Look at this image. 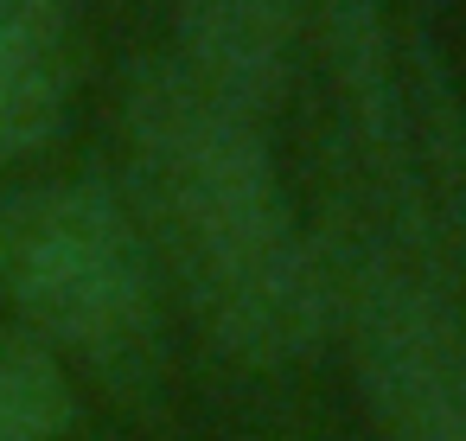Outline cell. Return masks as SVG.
Here are the masks:
<instances>
[{"label": "cell", "mask_w": 466, "mask_h": 441, "mask_svg": "<svg viewBox=\"0 0 466 441\" xmlns=\"http://www.w3.org/2000/svg\"><path fill=\"white\" fill-rule=\"evenodd\" d=\"M71 415L77 396L58 352L39 333L7 326L0 333V441H58Z\"/></svg>", "instance_id": "5"}, {"label": "cell", "mask_w": 466, "mask_h": 441, "mask_svg": "<svg viewBox=\"0 0 466 441\" xmlns=\"http://www.w3.org/2000/svg\"><path fill=\"white\" fill-rule=\"evenodd\" d=\"M122 205L211 345L243 364L319 352L332 282L262 122L205 97L167 52L122 84Z\"/></svg>", "instance_id": "1"}, {"label": "cell", "mask_w": 466, "mask_h": 441, "mask_svg": "<svg viewBox=\"0 0 466 441\" xmlns=\"http://www.w3.org/2000/svg\"><path fill=\"white\" fill-rule=\"evenodd\" d=\"M390 441H466V384H441L421 390L409 403H396L390 415H377Z\"/></svg>", "instance_id": "6"}, {"label": "cell", "mask_w": 466, "mask_h": 441, "mask_svg": "<svg viewBox=\"0 0 466 441\" xmlns=\"http://www.w3.org/2000/svg\"><path fill=\"white\" fill-rule=\"evenodd\" d=\"M0 294L52 352L90 364L109 390H147L160 371V275L103 179H33L0 192Z\"/></svg>", "instance_id": "2"}, {"label": "cell", "mask_w": 466, "mask_h": 441, "mask_svg": "<svg viewBox=\"0 0 466 441\" xmlns=\"http://www.w3.org/2000/svg\"><path fill=\"white\" fill-rule=\"evenodd\" d=\"M237 441H275V435H237Z\"/></svg>", "instance_id": "7"}, {"label": "cell", "mask_w": 466, "mask_h": 441, "mask_svg": "<svg viewBox=\"0 0 466 441\" xmlns=\"http://www.w3.org/2000/svg\"><path fill=\"white\" fill-rule=\"evenodd\" d=\"M307 0H173L167 58L224 109L268 128L288 97Z\"/></svg>", "instance_id": "3"}, {"label": "cell", "mask_w": 466, "mask_h": 441, "mask_svg": "<svg viewBox=\"0 0 466 441\" xmlns=\"http://www.w3.org/2000/svg\"><path fill=\"white\" fill-rule=\"evenodd\" d=\"M77 90V0H0V173L33 160Z\"/></svg>", "instance_id": "4"}]
</instances>
